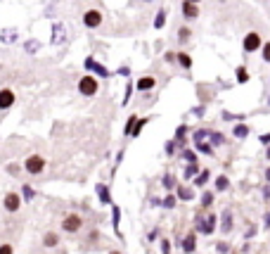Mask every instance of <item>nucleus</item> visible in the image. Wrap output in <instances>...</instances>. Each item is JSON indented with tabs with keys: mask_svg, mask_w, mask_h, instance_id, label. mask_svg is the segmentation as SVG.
<instances>
[{
	"mask_svg": "<svg viewBox=\"0 0 270 254\" xmlns=\"http://www.w3.org/2000/svg\"><path fill=\"white\" fill-rule=\"evenodd\" d=\"M192 2H202V0H192Z\"/></svg>",
	"mask_w": 270,
	"mask_h": 254,
	"instance_id": "obj_55",
	"label": "nucleus"
},
{
	"mask_svg": "<svg viewBox=\"0 0 270 254\" xmlns=\"http://www.w3.org/2000/svg\"><path fill=\"white\" fill-rule=\"evenodd\" d=\"M178 197H180V200H185V202H189L194 195H192V190H189L188 186H180V188H178Z\"/></svg>",
	"mask_w": 270,
	"mask_h": 254,
	"instance_id": "obj_23",
	"label": "nucleus"
},
{
	"mask_svg": "<svg viewBox=\"0 0 270 254\" xmlns=\"http://www.w3.org/2000/svg\"><path fill=\"white\" fill-rule=\"evenodd\" d=\"M180 157H183L185 161H189V164H194V161H197V155H194L192 150H183V155H180Z\"/></svg>",
	"mask_w": 270,
	"mask_h": 254,
	"instance_id": "obj_37",
	"label": "nucleus"
},
{
	"mask_svg": "<svg viewBox=\"0 0 270 254\" xmlns=\"http://www.w3.org/2000/svg\"><path fill=\"white\" fill-rule=\"evenodd\" d=\"M256 235V226H249V230L244 233V238H254Z\"/></svg>",
	"mask_w": 270,
	"mask_h": 254,
	"instance_id": "obj_47",
	"label": "nucleus"
},
{
	"mask_svg": "<svg viewBox=\"0 0 270 254\" xmlns=\"http://www.w3.org/2000/svg\"><path fill=\"white\" fill-rule=\"evenodd\" d=\"M83 226V219L79 214H69L64 216V221H62V230L64 233H79Z\"/></svg>",
	"mask_w": 270,
	"mask_h": 254,
	"instance_id": "obj_4",
	"label": "nucleus"
},
{
	"mask_svg": "<svg viewBox=\"0 0 270 254\" xmlns=\"http://www.w3.org/2000/svg\"><path fill=\"white\" fill-rule=\"evenodd\" d=\"M24 169H27L28 174L38 176L45 169V159H43L41 155H31V157H27V161H24Z\"/></svg>",
	"mask_w": 270,
	"mask_h": 254,
	"instance_id": "obj_3",
	"label": "nucleus"
},
{
	"mask_svg": "<svg viewBox=\"0 0 270 254\" xmlns=\"http://www.w3.org/2000/svg\"><path fill=\"white\" fill-rule=\"evenodd\" d=\"M2 204H5V209H7V212H17V209L22 207V195H17V192H7Z\"/></svg>",
	"mask_w": 270,
	"mask_h": 254,
	"instance_id": "obj_9",
	"label": "nucleus"
},
{
	"mask_svg": "<svg viewBox=\"0 0 270 254\" xmlns=\"http://www.w3.org/2000/svg\"><path fill=\"white\" fill-rule=\"evenodd\" d=\"M266 226H270V214L266 216Z\"/></svg>",
	"mask_w": 270,
	"mask_h": 254,
	"instance_id": "obj_51",
	"label": "nucleus"
},
{
	"mask_svg": "<svg viewBox=\"0 0 270 254\" xmlns=\"http://www.w3.org/2000/svg\"><path fill=\"white\" fill-rule=\"evenodd\" d=\"M17 29H2L0 31V43H5V45H12V43H17Z\"/></svg>",
	"mask_w": 270,
	"mask_h": 254,
	"instance_id": "obj_13",
	"label": "nucleus"
},
{
	"mask_svg": "<svg viewBox=\"0 0 270 254\" xmlns=\"http://www.w3.org/2000/svg\"><path fill=\"white\" fill-rule=\"evenodd\" d=\"M135 119H137L135 114H131V117H128V121H126V128H123V133H126V135H131V131H133V126H135Z\"/></svg>",
	"mask_w": 270,
	"mask_h": 254,
	"instance_id": "obj_36",
	"label": "nucleus"
},
{
	"mask_svg": "<svg viewBox=\"0 0 270 254\" xmlns=\"http://www.w3.org/2000/svg\"><path fill=\"white\" fill-rule=\"evenodd\" d=\"M189 38H192V29H189V27H180V31H178V40H180V43H188Z\"/></svg>",
	"mask_w": 270,
	"mask_h": 254,
	"instance_id": "obj_22",
	"label": "nucleus"
},
{
	"mask_svg": "<svg viewBox=\"0 0 270 254\" xmlns=\"http://www.w3.org/2000/svg\"><path fill=\"white\" fill-rule=\"evenodd\" d=\"M194 250H197V235H194V233H189L188 238L183 240V252H185V254H192Z\"/></svg>",
	"mask_w": 270,
	"mask_h": 254,
	"instance_id": "obj_14",
	"label": "nucleus"
},
{
	"mask_svg": "<svg viewBox=\"0 0 270 254\" xmlns=\"http://www.w3.org/2000/svg\"><path fill=\"white\" fill-rule=\"evenodd\" d=\"M180 10H183L185 22H194V19L199 17V5L192 2V0H183V2H180Z\"/></svg>",
	"mask_w": 270,
	"mask_h": 254,
	"instance_id": "obj_7",
	"label": "nucleus"
},
{
	"mask_svg": "<svg viewBox=\"0 0 270 254\" xmlns=\"http://www.w3.org/2000/svg\"><path fill=\"white\" fill-rule=\"evenodd\" d=\"M218 252H228V245L225 242H218Z\"/></svg>",
	"mask_w": 270,
	"mask_h": 254,
	"instance_id": "obj_49",
	"label": "nucleus"
},
{
	"mask_svg": "<svg viewBox=\"0 0 270 254\" xmlns=\"http://www.w3.org/2000/svg\"><path fill=\"white\" fill-rule=\"evenodd\" d=\"M131 95H133V83H126V93H123V100H121L123 107L131 102Z\"/></svg>",
	"mask_w": 270,
	"mask_h": 254,
	"instance_id": "obj_32",
	"label": "nucleus"
},
{
	"mask_svg": "<svg viewBox=\"0 0 270 254\" xmlns=\"http://www.w3.org/2000/svg\"><path fill=\"white\" fill-rule=\"evenodd\" d=\"M266 178H268V181H270V169H268V171H266Z\"/></svg>",
	"mask_w": 270,
	"mask_h": 254,
	"instance_id": "obj_52",
	"label": "nucleus"
},
{
	"mask_svg": "<svg viewBox=\"0 0 270 254\" xmlns=\"http://www.w3.org/2000/svg\"><path fill=\"white\" fill-rule=\"evenodd\" d=\"M249 131H251V128H249L246 124H237V126H235V131H232V135H235V138H246Z\"/></svg>",
	"mask_w": 270,
	"mask_h": 254,
	"instance_id": "obj_18",
	"label": "nucleus"
},
{
	"mask_svg": "<svg viewBox=\"0 0 270 254\" xmlns=\"http://www.w3.org/2000/svg\"><path fill=\"white\" fill-rule=\"evenodd\" d=\"M142 2H154V0H142Z\"/></svg>",
	"mask_w": 270,
	"mask_h": 254,
	"instance_id": "obj_53",
	"label": "nucleus"
},
{
	"mask_svg": "<svg viewBox=\"0 0 270 254\" xmlns=\"http://www.w3.org/2000/svg\"><path fill=\"white\" fill-rule=\"evenodd\" d=\"M159 204H163V200H159V197H152V207H159Z\"/></svg>",
	"mask_w": 270,
	"mask_h": 254,
	"instance_id": "obj_50",
	"label": "nucleus"
},
{
	"mask_svg": "<svg viewBox=\"0 0 270 254\" xmlns=\"http://www.w3.org/2000/svg\"><path fill=\"white\" fill-rule=\"evenodd\" d=\"M223 119H225V121H230V119L237 121V119H244V117H242V114H230V112H223Z\"/></svg>",
	"mask_w": 270,
	"mask_h": 254,
	"instance_id": "obj_43",
	"label": "nucleus"
},
{
	"mask_svg": "<svg viewBox=\"0 0 270 254\" xmlns=\"http://www.w3.org/2000/svg\"><path fill=\"white\" fill-rule=\"evenodd\" d=\"M95 190H97V195H100V202H102V204H109V202H111V195H109V188L107 186L97 183V188H95Z\"/></svg>",
	"mask_w": 270,
	"mask_h": 254,
	"instance_id": "obj_15",
	"label": "nucleus"
},
{
	"mask_svg": "<svg viewBox=\"0 0 270 254\" xmlns=\"http://www.w3.org/2000/svg\"><path fill=\"white\" fill-rule=\"evenodd\" d=\"M220 221H223V233H230V228H232V214H230V212H223V214H220Z\"/></svg>",
	"mask_w": 270,
	"mask_h": 254,
	"instance_id": "obj_19",
	"label": "nucleus"
},
{
	"mask_svg": "<svg viewBox=\"0 0 270 254\" xmlns=\"http://www.w3.org/2000/svg\"><path fill=\"white\" fill-rule=\"evenodd\" d=\"M162 254H171V240H162Z\"/></svg>",
	"mask_w": 270,
	"mask_h": 254,
	"instance_id": "obj_44",
	"label": "nucleus"
},
{
	"mask_svg": "<svg viewBox=\"0 0 270 254\" xmlns=\"http://www.w3.org/2000/svg\"><path fill=\"white\" fill-rule=\"evenodd\" d=\"M0 254H12V245H0Z\"/></svg>",
	"mask_w": 270,
	"mask_h": 254,
	"instance_id": "obj_45",
	"label": "nucleus"
},
{
	"mask_svg": "<svg viewBox=\"0 0 270 254\" xmlns=\"http://www.w3.org/2000/svg\"><path fill=\"white\" fill-rule=\"evenodd\" d=\"M268 159H270V147H268Z\"/></svg>",
	"mask_w": 270,
	"mask_h": 254,
	"instance_id": "obj_54",
	"label": "nucleus"
},
{
	"mask_svg": "<svg viewBox=\"0 0 270 254\" xmlns=\"http://www.w3.org/2000/svg\"><path fill=\"white\" fill-rule=\"evenodd\" d=\"M235 76H237V83H246L249 81V71H246V67H237Z\"/></svg>",
	"mask_w": 270,
	"mask_h": 254,
	"instance_id": "obj_26",
	"label": "nucleus"
},
{
	"mask_svg": "<svg viewBox=\"0 0 270 254\" xmlns=\"http://www.w3.org/2000/svg\"><path fill=\"white\" fill-rule=\"evenodd\" d=\"M154 88H157V79L149 76V74L135 81V91H140V93H147V91H154Z\"/></svg>",
	"mask_w": 270,
	"mask_h": 254,
	"instance_id": "obj_8",
	"label": "nucleus"
},
{
	"mask_svg": "<svg viewBox=\"0 0 270 254\" xmlns=\"http://www.w3.org/2000/svg\"><path fill=\"white\" fill-rule=\"evenodd\" d=\"M166 27V7H159V12L154 17V29H163Z\"/></svg>",
	"mask_w": 270,
	"mask_h": 254,
	"instance_id": "obj_17",
	"label": "nucleus"
},
{
	"mask_svg": "<svg viewBox=\"0 0 270 254\" xmlns=\"http://www.w3.org/2000/svg\"><path fill=\"white\" fill-rule=\"evenodd\" d=\"M192 138H194V143H204V140L209 138V131H206V128H199V131H194Z\"/></svg>",
	"mask_w": 270,
	"mask_h": 254,
	"instance_id": "obj_33",
	"label": "nucleus"
},
{
	"mask_svg": "<svg viewBox=\"0 0 270 254\" xmlns=\"http://www.w3.org/2000/svg\"><path fill=\"white\" fill-rule=\"evenodd\" d=\"M185 135H188V126L183 124V126H178V131H176V143L178 145H185V140H188Z\"/></svg>",
	"mask_w": 270,
	"mask_h": 254,
	"instance_id": "obj_20",
	"label": "nucleus"
},
{
	"mask_svg": "<svg viewBox=\"0 0 270 254\" xmlns=\"http://www.w3.org/2000/svg\"><path fill=\"white\" fill-rule=\"evenodd\" d=\"M14 100H17L14 91H10V88H2L0 91V109H10L14 105Z\"/></svg>",
	"mask_w": 270,
	"mask_h": 254,
	"instance_id": "obj_10",
	"label": "nucleus"
},
{
	"mask_svg": "<svg viewBox=\"0 0 270 254\" xmlns=\"http://www.w3.org/2000/svg\"><path fill=\"white\" fill-rule=\"evenodd\" d=\"M197 171H199L197 161H194V164H189L188 169H185V181H192V176H197Z\"/></svg>",
	"mask_w": 270,
	"mask_h": 254,
	"instance_id": "obj_31",
	"label": "nucleus"
},
{
	"mask_svg": "<svg viewBox=\"0 0 270 254\" xmlns=\"http://www.w3.org/2000/svg\"><path fill=\"white\" fill-rule=\"evenodd\" d=\"M38 48H41V43H38V40H28V43H27V50H28V53H36Z\"/></svg>",
	"mask_w": 270,
	"mask_h": 254,
	"instance_id": "obj_42",
	"label": "nucleus"
},
{
	"mask_svg": "<svg viewBox=\"0 0 270 254\" xmlns=\"http://www.w3.org/2000/svg\"><path fill=\"white\" fill-rule=\"evenodd\" d=\"M216 221H218L216 214H206V216H204V223H202V230H199V233H206V235H211V233L216 230Z\"/></svg>",
	"mask_w": 270,
	"mask_h": 254,
	"instance_id": "obj_12",
	"label": "nucleus"
},
{
	"mask_svg": "<svg viewBox=\"0 0 270 254\" xmlns=\"http://www.w3.org/2000/svg\"><path fill=\"white\" fill-rule=\"evenodd\" d=\"M119 221H121V209L114 204V209H111V226L116 228V230H119Z\"/></svg>",
	"mask_w": 270,
	"mask_h": 254,
	"instance_id": "obj_27",
	"label": "nucleus"
},
{
	"mask_svg": "<svg viewBox=\"0 0 270 254\" xmlns=\"http://www.w3.org/2000/svg\"><path fill=\"white\" fill-rule=\"evenodd\" d=\"M102 24V12L100 10H85L83 12V27L85 29H97Z\"/></svg>",
	"mask_w": 270,
	"mask_h": 254,
	"instance_id": "obj_6",
	"label": "nucleus"
},
{
	"mask_svg": "<svg viewBox=\"0 0 270 254\" xmlns=\"http://www.w3.org/2000/svg\"><path fill=\"white\" fill-rule=\"evenodd\" d=\"M209 138H211V145H223L225 143V135L218 133V131H209Z\"/></svg>",
	"mask_w": 270,
	"mask_h": 254,
	"instance_id": "obj_24",
	"label": "nucleus"
},
{
	"mask_svg": "<svg viewBox=\"0 0 270 254\" xmlns=\"http://www.w3.org/2000/svg\"><path fill=\"white\" fill-rule=\"evenodd\" d=\"M43 242H45V247H54V245L59 242V235H57V233H48Z\"/></svg>",
	"mask_w": 270,
	"mask_h": 254,
	"instance_id": "obj_29",
	"label": "nucleus"
},
{
	"mask_svg": "<svg viewBox=\"0 0 270 254\" xmlns=\"http://www.w3.org/2000/svg\"><path fill=\"white\" fill-rule=\"evenodd\" d=\"M162 183H163V188H166V190H173V188H176V178H173L171 174H166L162 178Z\"/></svg>",
	"mask_w": 270,
	"mask_h": 254,
	"instance_id": "obj_30",
	"label": "nucleus"
},
{
	"mask_svg": "<svg viewBox=\"0 0 270 254\" xmlns=\"http://www.w3.org/2000/svg\"><path fill=\"white\" fill-rule=\"evenodd\" d=\"M228 188H230L228 176H218V178H216V190H218V192H223V190H228Z\"/></svg>",
	"mask_w": 270,
	"mask_h": 254,
	"instance_id": "obj_25",
	"label": "nucleus"
},
{
	"mask_svg": "<svg viewBox=\"0 0 270 254\" xmlns=\"http://www.w3.org/2000/svg\"><path fill=\"white\" fill-rule=\"evenodd\" d=\"M261 55H263V62H268V64H270V40L261 45Z\"/></svg>",
	"mask_w": 270,
	"mask_h": 254,
	"instance_id": "obj_35",
	"label": "nucleus"
},
{
	"mask_svg": "<svg viewBox=\"0 0 270 254\" xmlns=\"http://www.w3.org/2000/svg\"><path fill=\"white\" fill-rule=\"evenodd\" d=\"M197 150L204 152V155H214V145H209L206 140H204V143H197Z\"/></svg>",
	"mask_w": 270,
	"mask_h": 254,
	"instance_id": "obj_34",
	"label": "nucleus"
},
{
	"mask_svg": "<svg viewBox=\"0 0 270 254\" xmlns=\"http://www.w3.org/2000/svg\"><path fill=\"white\" fill-rule=\"evenodd\" d=\"M163 60H166L168 64H173V62H176V55H173V53H166V55H163Z\"/></svg>",
	"mask_w": 270,
	"mask_h": 254,
	"instance_id": "obj_46",
	"label": "nucleus"
},
{
	"mask_svg": "<svg viewBox=\"0 0 270 254\" xmlns=\"http://www.w3.org/2000/svg\"><path fill=\"white\" fill-rule=\"evenodd\" d=\"M211 204H214V195H211V192H204L202 195V207L204 209H209Z\"/></svg>",
	"mask_w": 270,
	"mask_h": 254,
	"instance_id": "obj_38",
	"label": "nucleus"
},
{
	"mask_svg": "<svg viewBox=\"0 0 270 254\" xmlns=\"http://www.w3.org/2000/svg\"><path fill=\"white\" fill-rule=\"evenodd\" d=\"M97 91H100V81H97V76L85 74V76L79 79V93H81L83 97H93V95H97Z\"/></svg>",
	"mask_w": 270,
	"mask_h": 254,
	"instance_id": "obj_1",
	"label": "nucleus"
},
{
	"mask_svg": "<svg viewBox=\"0 0 270 254\" xmlns=\"http://www.w3.org/2000/svg\"><path fill=\"white\" fill-rule=\"evenodd\" d=\"M261 45H263V38H261V33L258 31H249L246 36H244L242 40V48H244V53H256V50H261Z\"/></svg>",
	"mask_w": 270,
	"mask_h": 254,
	"instance_id": "obj_2",
	"label": "nucleus"
},
{
	"mask_svg": "<svg viewBox=\"0 0 270 254\" xmlns=\"http://www.w3.org/2000/svg\"><path fill=\"white\" fill-rule=\"evenodd\" d=\"M67 40V29H64V24H53V43L54 45H62Z\"/></svg>",
	"mask_w": 270,
	"mask_h": 254,
	"instance_id": "obj_11",
	"label": "nucleus"
},
{
	"mask_svg": "<svg viewBox=\"0 0 270 254\" xmlns=\"http://www.w3.org/2000/svg\"><path fill=\"white\" fill-rule=\"evenodd\" d=\"M147 121H149V117H145V119H137V121H135V126H133V131H131V135H133V138H137V135H140V131H142V128L147 126Z\"/></svg>",
	"mask_w": 270,
	"mask_h": 254,
	"instance_id": "obj_21",
	"label": "nucleus"
},
{
	"mask_svg": "<svg viewBox=\"0 0 270 254\" xmlns=\"http://www.w3.org/2000/svg\"><path fill=\"white\" fill-rule=\"evenodd\" d=\"M163 150H166V155H176V150H178V143H176V140H168V143L163 145Z\"/></svg>",
	"mask_w": 270,
	"mask_h": 254,
	"instance_id": "obj_40",
	"label": "nucleus"
},
{
	"mask_svg": "<svg viewBox=\"0 0 270 254\" xmlns=\"http://www.w3.org/2000/svg\"><path fill=\"white\" fill-rule=\"evenodd\" d=\"M176 197H173V195H166V200H163V207H166V209H173V207H176Z\"/></svg>",
	"mask_w": 270,
	"mask_h": 254,
	"instance_id": "obj_41",
	"label": "nucleus"
},
{
	"mask_svg": "<svg viewBox=\"0 0 270 254\" xmlns=\"http://www.w3.org/2000/svg\"><path fill=\"white\" fill-rule=\"evenodd\" d=\"M83 67L88 69V71H93L95 76H100V79H107L109 76V69L107 67H102L95 57H85V62H83Z\"/></svg>",
	"mask_w": 270,
	"mask_h": 254,
	"instance_id": "obj_5",
	"label": "nucleus"
},
{
	"mask_svg": "<svg viewBox=\"0 0 270 254\" xmlns=\"http://www.w3.org/2000/svg\"><path fill=\"white\" fill-rule=\"evenodd\" d=\"M268 102H270V97H268Z\"/></svg>",
	"mask_w": 270,
	"mask_h": 254,
	"instance_id": "obj_57",
	"label": "nucleus"
},
{
	"mask_svg": "<svg viewBox=\"0 0 270 254\" xmlns=\"http://www.w3.org/2000/svg\"><path fill=\"white\" fill-rule=\"evenodd\" d=\"M209 176H211V174H209V171L204 169L202 174H199V176H197V178H194V186H204V183L209 181Z\"/></svg>",
	"mask_w": 270,
	"mask_h": 254,
	"instance_id": "obj_39",
	"label": "nucleus"
},
{
	"mask_svg": "<svg viewBox=\"0 0 270 254\" xmlns=\"http://www.w3.org/2000/svg\"><path fill=\"white\" fill-rule=\"evenodd\" d=\"M22 195H24V200L27 202H31L33 197H36V190H33L31 186H22Z\"/></svg>",
	"mask_w": 270,
	"mask_h": 254,
	"instance_id": "obj_28",
	"label": "nucleus"
},
{
	"mask_svg": "<svg viewBox=\"0 0 270 254\" xmlns=\"http://www.w3.org/2000/svg\"><path fill=\"white\" fill-rule=\"evenodd\" d=\"M111 254H119V252H111Z\"/></svg>",
	"mask_w": 270,
	"mask_h": 254,
	"instance_id": "obj_56",
	"label": "nucleus"
},
{
	"mask_svg": "<svg viewBox=\"0 0 270 254\" xmlns=\"http://www.w3.org/2000/svg\"><path fill=\"white\" fill-rule=\"evenodd\" d=\"M176 62L180 64L183 69H192V57L188 53H178L176 55Z\"/></svg>",
	"mask_w": 270,
	"mask_h": 254,
	"instance_id": "obj_16",
	"label": "nucleus"
},
{
	"mask_svg": "<svg viewBox=\"0 0 270 254\" xmlns=\"http://www.w3.org/2000/svg\"><path fill=\"white\" fill-rule=\"evenodd\" d=\"M258 140H261L263 145H270V133H263L261 138H258Z\"/></svg>",
	"mask_w": 270,
	"mask_h": 254,
	"instance_id": "obj_48",
	"label": "nucleus"
}]
</instances>
